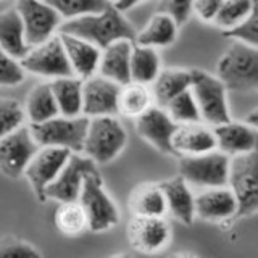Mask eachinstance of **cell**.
I'll return each mask as SVG.
<instances>
[{
	"label": "cell",
	"instance_id": "1",
	"mask_svg": "<svg viewBox=\"0 0 258 258\" xmlns=\"http://www.w3.org/2000/svg\"><path fill=\"white\" fill-rule=\"evenodd\" d=\"M58 34H68L73 37L83 39L105 50L118 40H131L136 42L137 32L123 13L108 4L102 13L83 16V18L64 21Z\"/></svg>",
	"mask_w": 258,
	"mask_h": 258
},
{
	"label": "cell",
	"instance_id": "2",
	"mask_svg": "<svg viewBox=\"0 0 258 258\" xmlns=\"http://www.w3.org/2000/svg\"><path fill=\"white\" fill-rule=\"evenodd\" d=\"M216 76L223 81L228 91H258V48L232 42L218 60Z\"/></svg>",
	"mask_w": 258,
	"mask_h": 258
},
{
	"label": "cell",
	"instance_id": "3",
	"mask_svg": "<svg viewBox=\"0 0 258 258\" xmlns=\"http://www.w3.org/2000/svg\"><path fill=\"white\" fill-rule=\"evenodd\" d=\"M192 73V95L197 102L202 121L216 127L229 123L231 113L228 103V87L216 75H210L204 70H190Z\"/></svg>",
	"mask_w": 258,
	"mask_h": 258
},
{
	"label": "cell",
	"instance_id": "4",
	"mask_svg": "<svg viewBox=\"0 0 258 258\" xmlns=\"http://www.w3.org/2000/svg\"><path fill=\"white\" fill-rule=\"evenodd\" d=\"M91 118L56 116L42 124H29L31 133L40 147H56L71 153H83Z\"/></svg>",
	"mask_w": 258,
	"mask_h": 258
},
{
	"label": "cell",
	"instance_id": "5",
	"mask_svg": "<svg viewBox=\"0 0 258 258\" xmlns=\"http://www.w3.org/2000/svg\"><path fill=\"white\" fill-rule=\"evenodd\" d=\"M127 144V133L116 116L92 118L83 155L95 163H110Z\"/></svg>",
	"mask_w": 258,
	"mask_h": 258
},
{
	"label": "cell",
	"instance_id": "6",
	"mask_svg": "<svg viewBox=\"0 0 258 258\" xmlns=\"http://www.w3.org/2000/svg\"><path fill=\"white\" fill-rule=\"evenodd\" d=\"M179 174L190 185L202 189L228 187L231 158L220 150L194 157H179Z\"/></svg>",
	"mask_w": 258,
	"mask_h": 258
},
{
	"label": "cell",
	"instance_id": "7",
	"mask_svg": "<svg viewBox=\"0 0 258 258\" xmlns=\"http://www.w3.org/2000/svg\"><path fill=\"white\" fill-rule=\"evenodd\" d=\"M79 204L89 220V231L105 232L115 228L119 221V210L110 197L99 171L86 176Z\"/></svg>",
	"mask_w": 258,
	"mask_h": 258
},
{
	"label": "cell",
	"instance_id": "8",
	"mask_svg": "<svg viewBox=\"0 0 258 258\" xmlns=\"http://www.w3.org/2000/svg\"><path fill=\"white\" fill-rule=\"evenodd\" d=\"M229 187L239 205L236 220L258 212V149L247 155L231 158Z\"/></svg>",
	"mask_w": 258,
	"mask_h": 258
},
{
	"label": "cell",
	"instance_id": "9",
	"mask_svg": "<svg viewBox=\"0 0 258 258\" xmlns=\"http://www.w3.org/2000/svg\"><path fill=\"white\" fill-rule=\"evenodd\" d=\"M15 5L23 18L26 40L31 48L42 45L52 37L58 36L60 28L64 21L61 15L48 2L20 0Z\"/></svg>",
	"mask_w": 258,
	"mask_h": 258
},
{
	"label": "cell",
	"instance_id": "10",
	"mask_svg": "<svg viewBox=\"0 0 258 258\" xmlns=\"http://www.w3.org/2000/svg\"><path fill=\"white\" fill-rule=\"evenodd\" d=\"M23 68L26 73L50 81L63 78H76L73 71L67 50H64L60 34L47 40L45 44L31 48L29 55L21 60Z\"/></svg>",
	"mask_w": 258,
	"mask_h": 258
},
{
	"label": "cell",
	"instance_id": "11",
	"mask_svg": "<svg viewBox=\"0 0 258 258\" xmlns=\"http://www.w3.org/2000/svg\"><path fill=\"white\" fill-rule=\"evenodd\" d=\"M42 149L36 142L29 124L18 129L13 134L2 137L0 141V168L10 179H18L24 176L29 163Z\"/></svg>",
	"mask_w": 258,
	"mask_h": 258
},
{
	"label": "cell",
	"instance_id": "12",
	"mask_svg": "<svg viewBox=\"0 0 258 258\" xmlns=\"http://www.w3.org/2000/svg\"><path fill=\"white\" fill-rule=\"evenodd\" d=\"M99 171L97 163L83 153H73L67 166L63 168L56 181L48 185L45 192L47 200H55L58 204H73L79 202L87 174Z\"/></svg>",
	"mask_w": 258,
	"mask_h": 258
},
{
	"label": "cell",
	"instance_id": "13",
	"mask_svg": "<svg viewBox=\"0 0 258 258\" xmlns=\"http://www.w3.org/2000/svg\"><path fill=\"white\" fill-rule=\"evenodd\" d=\"M73 153L64 149L42 147L29 163L24 177L29 181L32 190L39 202H47L45 192L48 185L56 181L63 168L67 166Z\"/></svg>",
	"mask_w": 258,
	"mask_h": 258
},
{
	"label": "cell",
	"instance_id": "14",
	"mask_svg": "<svg viewBox=\"0 0 258 258\" xmlns=\"http://www.w3.org/2000/svg\"><path fill=\"white\" fill-rule=\"evenodd\" d=\"M121 87L113 81L94 76L84 81V108L83 115L87 118L116 116L119 115V95Z\"/></svg>",
	"mask_w": 258,
	"mask_h": 258
},
{
	"label": "cell",
	"instance_id": "15",
	"mask_svg": "<svg viewBox=\"0 0 258 258\" xmlns=\"http://www.w3.org/2000/svg\"><path fill=\"white\" fill-rule=\"evenodd\" d=\"M179 124H176L165 108L152 107L147 113L136 119V129L144 141L166 155H176L173 139Z\"/></svg>",
	"mask_w": 258,
	"mask_h": 258
},
{
	"label": "cell",
	"instance_id": "16",
	"mask_svg": "<svg viewBox=\"0 0 258 258\" xmlns=\"http://www.w3.org/2000/svg\"><path fill=\"white\" fill-rule=\"evenodd\" d=\"M127 239L141 253H157L171 239V228L165 218L133 216L127 223Z\"/></svg>",
	"mask_w": 258,
	"mask_h": 258
},
{
	"label": "cell",
	"instance_id": "17",
	"mask_svg": "<svg viewBox=\"0 0 258 258\" xmlns=\"http://www.w3.org/2000/svg\"><path fill=\"white\" fill-rule=\"evenodd\" d=\"M216 137V149L229 158L247 155L258 149V131L247 123H229L213 127Z\"/></svg>",
	"mask_w": 258,
	"mask_h": 258
},
{
	"label": "cell",
	"instance_id": "18",
	"mask_svg": "<svg viewBox=\"0 0 258 258\" xmlns=\"http://www.w3.org/2000/svg\"><path fill=\"white\" fill-rule=\"evenodd\" d=\"M237 199L231 187L204 189L196 196V216L205 221H224L237 216Z\"/></svg>",
	"mask_w": 258,
	"mask_h": 258
},
{
	"label": "cell",
	"instance_id": "19",
	"mask_svg": "<svg viewBox=\"0 0 258 258\" xmlns=\"http://www.w3.org/2000/svg\"><path fill=\"white\" fill-rule=\"evenodd\" d=\"M60 37L76 78L87 81L99 75V67L103 52L102 48L87 42V40L68 34H60Z\"/></svg>",
	"mask_w": 258,
	"mask_h": 258
},
{
	"label": "cell",
	"instance_id": "20",
	"mask_svg": "<svg viewBox=\"0 0 258 258\" xmlns=\"http://www.w3.org/2000/svg\"><path fill=\"white\" fill-rule=\"evenodd\" d=\"M0 48L2 53L16 60H24L31 52L26 40L24 23L16 5L0 13Z\"/></svg>",
	"mask_w": 258,
	"mask_h": 258
},
{
	"label": "cell",
	"instance_id": "21",
	"mask_svg": "<svg viewBox=\"0 0 258 258\" xmlns=\"http://www.w3.org/2000/svg\"><path fill=\"white\" fill-rule=\"evenodd\" d=\"M173 149L179 157L204 155L218 150L213 127L204 123L179 126L173 139Z\"/></svg>",
	"mask_w": 258,
	"mask_h": 258
},
{
	"label": "cell",
	"instance_id": "22",
	"mask_svg": "<svg viewBox=\"0 0 258 258\" xmlns=\"http://www.w3.org/2000/svg\"><path fill=\"white\" fill-rule=\"evenodd\" d=\"M134 42L118 40L102 52L99 76L107 78L119 86L131 83V55Z\"/></svg>",
	"mask_w": 258,
	"mask_h": 258
},
{
	"label": "cell",
	"instance_id": "23",
	"mask_svg": "<svg viewBox=\"0 0 258 258\" xmlns=\"http://www.w3.org/2000/svg\"><path fill=\"white\" fill-rule=\"evenodd\" d=\"M160 187L165 192L168 212L171 216L184 224H192L196 218V196L192 194L190 184L181 174H177L161 182Z\"/></svg>",
	"mask_w": 258,
	"mask_h": 258
},
{
	"label": "cell",
	"instance_id": "24",
	"mask_svg": "<svg viewBox=\"0 0 258 258\" xmlns=\"http://www.w3.org/2000/svg\"><path fill=\"white\" fill-rule=\"evenodd\" d=\"M177 32H179V26L166 13L157 12L142 28V31L137 32L134 44L157 50V48L169 47L174 44L177 39Z\"/></svg>",
	"mask_w": 258,
	"mask_h": 258
},
{
	"label": "cell",
	"instance_id": "25",
	"mask_svg": "<svg viewBox=\"0 0 258 258\" xmlns=\"http://www.w3.org/2000/svg\"><path fill=\"white\" fill-rule=\"evenodd\" d=\"M52 91L58 105L60 116H84V81L79 78H63L50 81Z\"/></svg>",
	"mask_w": 258,
	"mask_h": 258
},
{
	"label": "cell",
	"instance_id": "26",
	"mask_svg": "<svg viewBox=\"0 0 258 258\" xmlns=\"http://www.w3.org/2000/svg\"><path fill=\"white\" fill-rule=\"evenodd\" d=\"M192 73L190 70H163L152 86L155 105L166 108L176 97L190 91Z\"/></svg>",
	"mask_w": 258,
	"mask_h": 258
},
{
	"label": "cell",
	"instance_id": "27",
	"mask_svg": "<svg viewBox=\"0 0 258 258\" xmlns=\"http://www.w3.org/2000/svg\"><path fill=\"white\" fill-rule=\"evenodd\" d=\"M24 108H26L29 124H42L45 121L60 116V110L52 91V84L40 83L32 87Z\"/></svg>",
	"mask_w": 258,
	"mask_h": 258
},
{
	"label": "cell",
	"instance_id": "28",
	"mask_svg": "<svg viewBox=\"0 0 258 258\" xmlns=\"http://www.w3.org/2000/svg\"><path fill=\"white\" fill-rule=\"evenodd\" d=\"M129 205L134 216H144V218H165L168 213V204L165 192L161 190L160 185L155 184H145L137 187Z\"/></svg>",
	"mask_w": 258,
	"mask_h": 258
},
{
	"label": "cell",
	"instance_id": "29",
	"mask_svg": "<svg viewBox=\"0 0 258 258\" xmlns=\"http://www.w3.org/2000/svg\"><path fill=\"white\" fill-rule=\"evenodd\" d=\"M161 71L163 70H161L160 55L155 48L134 44L131 55V83L153 86Z\"/></svg>",
	"mask_w": 258,
	"mask_h": 258
},
{
	"label": "cell",
	"instance_id": "30",
	"mask_svg": "<svg viewBox=\"0 0 258 258\" xmlns=\"http://www.w3.org/2000/svg\"><path fill=\"white\" fill-rule=\"evenodd\" d=\"M150 86H142L137 83H129L121 87L119 95V115L127 118H141L152 107H155Z\"/></svg>",
	"mask_w": 258,
	"mask_h": 258
},
{
	"label": "cell",
	"instance_id": "31",
	"mask_svg": "<svg viewBox=\"0 0 258 258\" xmlns=\"http://www.w3.org/2000/svg\"><path fill=\"white\" fill-rule=\"evenodd\" d=\"M55 226L64 236H79L89 229V220L79 202L60 204L55 212Z\"/></svg>",
	"mask_w": 258,
	"mask_h": 258
},
{
	"label": "cell",
	"instance_id": "32",
	"mask_svg": "<svg viewBox=\"0 0 258 258\" xmlns=\"http://www.w3.org/2000/svg\"><path fill=\"white\" fill-rule=\"evenodd\" d=\"M252 8H253V2H248V0H240V2L223 0L220 12H218L213 24L216 28H220L223 32H229L239 28L248 18Z\"/></svg>",
	"mask_w": 258,
	"mask_h": 258
},
{
	"label": "cell",
	"instance_id": "33",
	"mask_svg": "<svg viewBox=\"0 0 258 258\" xmlns=\"http://www.w3.org/2000/svg\"><path fill=\"white\" fill-rule=\"evenodd\" d=\"M48 4L61 15L63 21H71L83 16L102 13L110 2L107 0H50Z\"/></svg>",
	"mask_w": 258,
	"mask_h": 258
},
{
	"label": "cell",
	"instance_id": "34",
	"mask_svg": "<svg viewBox=\"0 0 258 258\" xmlns=\"http://www.w3.org/2000/svg\"><path fill=\"white\" fill-rule=\"evenodd\" d=\"M165 110L168 111V115L171 116L174 123L179 126L202 123V116L197 107V102L192 95V91H187L181 94L179 97H176Z\"/></svg>",
	"mask_w": 258,
	"mask_h": 258
},
{
	"label": "cell",
	"instance_id": "35",
	"mask_svg": "<svg viewBox=\"0 0 258 258\" xmlns=\"http://www.w3.org/2000/svg\"><path fill=\"white\" fill-rule=\"evenodd\" d=\"M0 115H2V131H0V137L13 134L18 129L26 126L24 124L28 119L26 108L13 99H2V102H0Z\"/></svg>",
	"mask_w": 258,
	"mask_h": 258
},
{
	"label": "cell",
	"instance_id": "36",
	"mask_svg": "<svg viewBox=\"0 0 258 258\" xmlns=\"http://www.w3.org/2000/svg\"><path fill=\"white\" fill-rule=\"evenodd\" d=\"M224 37L232 39L234 42H240L244 45L258 48V2H253V8L248 18L239 28L229 32H223Z\"/></svg>",
	"mask_w": 258,
	"mask_h": 258
},
{
	"label": "cell",
	"instance_id": "37",
	"mask_svg": "<svg viewBox=\"0 0 258 258\" xmlns=\"http://www.w3.org/2000/svg\"><path fill=\"white\" fill-rule=\"evenodd\" d=\"M26 79V70L20 60L12 58L5 53L0 55V84L4 87L18 86Z\"/></svg>",
	"mask_w": 258,
	"mask_h": 258
},
{
	"label": "cell",
	"instance_id": "38",
	"mask_svg": "<svg viewBox=\"0 0 258 258\" xmlns=\"http://www.w3.org/2000/svg\"><path fill=\"white\" fill-rule=\"evenodd\" d=\"M160 13H166L177 26H182L189 21L194 15V2H184V0H165L158 5Z\"/></svg>",
	"mask_w": 258,
	"mask_h": 258
},
{
	"label": "cell",
	"instance_id": "39",
	"mask_svg": "<svg viewBox=\"0 0 258 258\" xmlns=\"http://www.w3.org/2000/svg\"><path fill=\"white\" fill-rule=\"evenodd\" d=\"M0 258H42L37 250L28 242L7 237L0 245Z\"/></svg>",
	"mask_w": 258,
	"mask_h": 258
},
{
	"label": "cell",
	"instance_id": "40",
	"mask_svg": "<svg viewBox=\"0 0 258 258\" xmlns=\"http://www.w3.org/2000/svg\"><path fill=\"white\" fill-rule=\"evenodd\" d=\"M223 0H197L194 2V15L204 23H213Z\"/></svg>",
	"mask_w": 258,
	"mask_h": 258
},
{
	"label": "cell",
	"instance_id": "41",
	"mask_svg": "<svg viewBox=\"0 0 258 258\" xmlns=\"http://www.w3.org/2000/svg\"><path fill=\"white\" fill-rule=\"evenodd\" d=\"M111 5L115 7L119 13H123L126 16V13L129 10H133V8L142 5V2H129V0H123V2H111Z\"/></svg>",
	"mask_w": 258,
	"mask_h": 258
},
{
	"label": "cell",
	"instance_id": "42",
	"mask_svg": "<svg viewBox=\"0 0 258 258\" xmlns=\"http://www.w3.org/2000/svg\"><path fill=\"white\" fill-rule=\"evenodd\" d=\"M244 123H247L248 126H252L253 129H256V131H258V107L247 113Z\"/></svg>",
	"mask_w": 258,
	"mask_h": 258
},
{
	"label": "cell",
	"instance_id": "43",
	"mask_svg": "<svg viewBox=\"0 0 258 258\" xmlns=\"http://www.w3.org/2000/svg\"><path fill=\"white\" fill-rule=\"evenodd\" d=\"M108 258H131V256H129L127 253H118V255H111Z\"/></svg>",
	"mask_w": 258,
	"mask_h": 258
},
{
	"label": "cell",
	"instance_id": "44",
	"mask_svg": "<svg viewBox=\"0 0 258 258\" xmlns=\"http://www.w3.org/2000/svg\"><path fill=\"white\" fill-rule=\"evenodd\" d=\"M171 258H194L192 255H187V253H181V255H174Z\"/></svg>",
	"mask_w": 258,
	"mask_h": 258
}]
</instances>
